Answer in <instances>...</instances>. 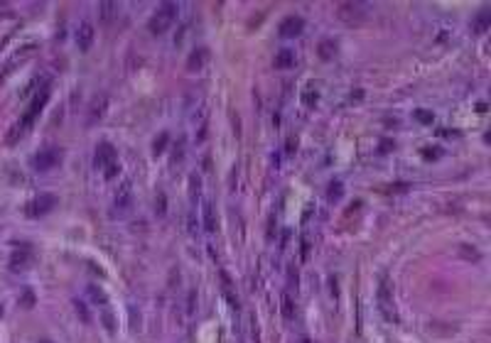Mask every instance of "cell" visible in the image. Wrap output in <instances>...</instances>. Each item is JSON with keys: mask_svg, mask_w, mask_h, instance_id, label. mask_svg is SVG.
<instances>
[{"mask_svg": "<svg viewBox=\"0 0 491 343\" xmlns=\"http://www.w3.org/2000/svg\"><path fill=\"white\" fill-rule=\"evenodd\" d=\"M49 96H52V88H49V84H44L37 93H34V98L29 101V106H27V111H25V115L20 118V123L12 128V133L7 135V143H15L17 138H22L25 133H27V128L37 120V115L44 111V106H47V101H49Z\"/></svg>", "mask_w": 491, "mask_h": 343, "instance_id": "6da1fadb", "label": "cell"}, {"mask_svg": "<svg viewBox=\"0 0 491 343\" xmlns=\"http://www.w3.org/2000/svg\"><path fill=\"white\" fill-rule=\"evenodd\" d=\"M177 12H179V5H177V2H162V5L157 7V12L147 20V32H152V34L167 32L170 25L174 22V17H177Z\"/></svg>", "mask_w": 491, "mask_h": 343, "instance_id": "7a4b0ae2", "label": "cell"}, {"mask_svg": "<svg viewBox=\"0 0 491 343\" xmlns=\"http://www.w3.org/2000/svg\"><path fill=\"white\" fill-rule=\"evenodd\" d=\"M378 309L381 314L386 316V321H396V302H393V287H391V280L383 275L381 282H378Z\"/></svg>", "mask_w": 491, "mask_h": 343, "instance_id": "3957f363", "label": "cell"}, {"mask_svg": "<svg viewBox=\"0 0 491 343\" xmlns=\"http://www.w3.org/2000/svg\"><path fill=\"white\" fill-rule=\"evenodd\" d=\"M61 160H64V155H61L59 147H44V150H39L32 157V167L37 172H49V170H54V167H59Z\"/></svg>", "mask_w": 491, "mask_h": 343, "instance_id": "277c9868", "label": "cell"}, {"mask_svg": "<svg viewBox=\"0 0 491 343\" xmlns=\"http://www.w3.org/2000/svg\"><path fill=\"white\" fill-rule=\"evenodd\" d=\"M57 203H59V199L54 194H39V196H34L25 206V213H27L29 218H39V216H47L52 208H57Z\"/></svg>", "mask_w": 491, "mask_h": 343, "instance_id": "5b68a950", "label": "cell"}, {"mask_svg": "<svg viewBox=\"0 0 491 343\" xmlns=\"http://www.w3.org/2000/svg\"><path fill=\"white\" fill-rule=\"evenodd\" d=\"M366 15H369V5H364V2H339L337 5V17L349 25L366 20Z\"/></svg>", "mask_w": 491, "mask_h": 343, "instance_id": "8992f818", "label": "cell"}, {"mask_svg": "<svg viewBox=\"0 0 491 343\" xmlns=\"http://www.w3.org/2000/svg\"><path fill=\"white\" fill-rule=\"evenodd\" d=\"M113 162H116V147L111 143H101L96 147V155H93V167L96 170H106Z\"/></svg>", "mask_w": 491, "mask_h": 343, "instance_id": "52a82bcc", "label": "cell"}, {"mask_svg": "<svg viewBox=\"0 0 491 343\" xmlns=\"http://www.w3.org/2000/svg\"><path fill=\"white\" fill-rule=\"evenodd\" d=\"M305 29V20L302 17H297V15H290V17H285L283 22H280V27H278V32H280V37H297L300 32Z\"/></svg>", "mask_w": 491, "mask_h": 343, "instance_id": "ba28073f", "label": "cell"}, {"mask_svg": "<svg viewBox=\"0 0 491 343\" xmlns=\"http://www.w3.org/2000/svg\"><path fill=\"white\" fill-rule=\"evenodd\" d=\"M93 37H96L93 25H91V22H81V25H79V32H76V47H79L81 52H88L91 44H93Z\"/></svg>", "mask_w": 491, "mask_h": 343, "instance_id": "9c48e42d", "label": "cell"}, {"mask_svg": "<svg viewBox=\"0 0 491 343\" xmlns=\"http://www.w3.org/2000/svg\"><path fill=\"white\" fill-rule=\"evenodd\" d=\"M130 203H133V191H130V184L125 181V184H123V189L118 191L116 201H113V206H116L118 213H125V211L130 208Z\"/></svg>", "mask_w": 491, "mask_h": 343, "instance_id": "30bf717a", "label": "cell"}, {"mask_svg": "<svg viewBox=\"0 0 491 343\" xmlns=\"http://www.w3.org/2000/svg\"><path fill=\"white\" fill-rule=\"evenodd\" d=\"M206 59H209V49H204V47L194 49V52L189 54V59H187V69H189V71H199L204 64H206Z\"/></svg>", "mask_w": 491, "mask_h": 343, "instance_id": "8fae6325", "label": "cell"}, {"mask_svg": "<svg viewBox=\"0 0 491 343\" xmlns=\"http://www.w3.org/2000/svg\"><path fill=\"white\" fill-rule=\"evenodd\" d=\"M491 27V10L489 7H484L477 17H474V22H472V29L477 32V34H484L487 29Z\"/></svg>", "mask_w": 491, "mask_h": 343, "instance_id": "7c38bea8", "label": "cell"}, {"mask_svg": "<svg viewBox=\"0 0 491 343\" xmlns=\"http://www.w3.org/2000/svg\"><path fill=\"white\" fill-rule=\"evenodd\" d=\"M98 17L101 22H113L118 17V2H98Z\"/></svg>", "mask_w": 491, "mask_h": 343, "instance_id": "4fadbf2b", "label": "cell"}, {"mask_svg": "<svg viewBox=\"0 0 491 343\" xmlns=\"http://www.w3.org/2000/svg\"><path fill=\"white\" fill-rule=\"evenodd\" d=\"M275 69H290V66H295V52L292 49H280L278 54H275Z\"/></svg>", "mask_w": 491, "mask_h": 343, "instance_id": "5bb4252c", "label": "cell"}, {"mask_svg": "<svg viewBox=\"0 0 491 343\" xmlns=\"http://www.w3.org/2000/svg\"><path fill=\"white\" fill-rule=\"evenodd\" d=\"M317 52H319V57L324 59V61H329V59L337 54V42H334V39H322V42H319V47H317Z\"/></svg>", "mask_w": 491, "mask_h": 343, "instance_id": "9a60e30c", "label": "cell"}, {"mask_svg": "<svg viewBox=\"0 0 491 343\" xmlns=\"http://www.w3.org/2000/svg\"><path fill=\"white\" fill-rule=\"evenodd\" d=\"M27 262H29V250L27 248H22V250H15V253H12L10 267H12V270H25Z\"/></svg>", "mask_w": 491, "mask_h": 343, "instance_id": "2e32d148", "label": "cell"}, {"mask_svg": "<svg viewBox=\"0 0 491 343\" xmlns=\"http://www.w3.org/2000/svg\"><path fill=\"white\" fill-rule=\"evenodd\" d=\"M204 230L206 233H214L216 230V216H214V206L206 201L204 203Z\"/></svg>", "mask_w": 491, "mask_h": 343, "instance_id": "e0dca14e", "label": "cell"}, {"mask_svg": "<svg viewBox=\"0 0 491 343\" xmlns=\"http://www.w3.org/2000/svg\"><path fill=\"white\" fill-rule=\"evenodd\" d=\"M283 319L285 321L295 319V302H292V294L290 292H283Z\"/></svg>", "mask_w": 491, "mask_h": 343, "instance_id": "ac0fdd59", "label": "cell"}, {"mask_svg": "<svg viewBox=\"0 0 491 343\" xmlns=\"http://www.w3.org/2000/svg\"><path fill=\"white\" fill-rule=\"evenodd\" d=\"M106 103H108V98L106 96H101V101L96 98L93 101V106H91V115H88V123H96L101 115H103V108H106Z\"/></svg>", "mask_w": 491, "mask_h": 343, "instance_id": "d6986e66", "label": "cell"}, {"mask_svg": "<svg viewBox=\"0 0 491 343\" xmlns=\"http://www.w3.org/2000/svg\"><path fill=\"white\" fill-rule=\"evenodd\" d=\"M167 143H170V135H167V133H162L160 138H155V143H152V155H155V157L162 155L165 147H167Z\"/></svg>", "mask_w": 491, "mask_h": 343, "instance_id": "ffe728a7", "label": "cell"}, {"mask_svg": "<svg viewBox=\"0 0 491 343\" xmlns=\"http://www.w3.org/2000/svg\"><path fill=\"white\" fill-rule=\"evenodd\" d=\"M199 189H202V181H199L197 174H192V176H189V196H192V201L199 196Z\"/></svg>", "mask_w": 491, "mask_h": 343, "instance_id": "44dd1931", "label": "cell"}, {"mask_svg": "<svg viewBox=\"0 0 491 343\" xmlns=\"http://www.w3.org/2000/svg\"><path fill=\"white\" fill-rule=\"evenodd\" d=\"M317 98H319V93H317V91H312V88H307V91H302V103H305L307 108H312V106L317 103Z\"/></svg>", "mask_w": 491, "mask_h": 343, "instance_id": "7402d4cb", "label": "cell"}, {"mask_svg": "<svg viewBox=\"0 0 491 343\" xmlns=\"http://www.w3.org/2000/svg\"><path fill=\"white\" fill-rule=\"evenodd\" d=\"M342 194H344L342 181H332V186H329V201H339L342 199Z\"/></svg>", "mask_w": 491, "mask_h": 343, "instance_id": "603a6c76", "label": "cell"}, {"mask_svg": "<svg viewBox=\"0 0 491 343\" xmlns=\"http://www.w3.org/2000/svg\"><path fill=\"white\" fill-rule=\"evenodd\" d=\"M433 118H435L433 111H425V108L415 111V120H418V123H425V125H428V123H433Z\"/></svg>", "mask_w": 491, "mask_h": 343, "instance_id": "cb8c5ba5", "label": "cell"}, {"mask_svg": "<svg viewBox=\"0 0 491 343\" xmlns=\"http://www.w3.org/2000/svg\"><path fill=\"white\" fill-rule=\"evenodd\" d=\"M88 294H91V299H93V302H101V304H106V294H103V292H101V289H98L96 285L88 287Z\"/></svg>", "mask_w": 491, "mask_h": 343, "instance_id": "d4e9b609", "label": "cell"}, {"mask_svg": "<svg viewBox=\"0 0 491 343\" xmlns=\"http://www.w3.org/2000/svg\"><path fill=\"white\" fill-rule=\"evenodd\" d=\"M118 172H120V165H118V162H113V165H108V167L103 170V174H106V179H113Z\"/></svg>", "mask_w": 491, "mask_h": 343, "instance_id": "484cf974", "label": "cell"}, {"mask_svg": "<svg viewBox=\"0 0 491 343\" xmlns=\"http://www.w3.org/2000/svg\"><path fill=\"white\" fill-rule=\"evenodd\" d=\"M74 307H76V314H81V319H84V321H86V324H88V321H91V316H88L86 307H84V304H81V302H76V304H74Z\"/></svg>", "mask_w": 491, "mask_h": 343, "instance_id": "4316f807", "label": "cell"}, {"mask_svg": "<svg viewBox=\"0 0 491 343\" xmlns=\"http://www.w3.org/2000/svg\"><path fill=\"white\" fill-rule=\"evenodd\" d=\"M165 203H167V201H165V194H160V196H157V208H155V211H157L160 216H162V213L167 211V208H165Z\"/></svg>", "mask_w": 491, "mask_h": 343, "instance_id": "83f0119b", "label": "cell"}, {"mask_svg": "<svg viewBox=\"0 0 491 343\" xmlns=\"http://www.w3.org/2000/svg\"><path fill=\"white\" fill-rule=\"evenodd\" d=\"M310 257V240H307V235L302 238V260H307Z\"/></svg>", "mask_w": 491, "mask_h": 343, "instance_id": "f1b7e54d", "label": "cell"}, {"mask_svg": "<svg viewBox=\"0 0 491 343\" xmlns=\"http://www.w3.org/2000/svg\"><path fill=\"white\" fill-rule=\"evenodd\" d=\"M194 299H197V292H189V302H187V312H194Z\"/></svg>", "mask_w": 491, "mask_h": 343, "instance_id": "f546056e", "label": "cell"}, {"mask_svg": "<svg viewBox=\"0 0 491 343\" xmlns=\"http://www.w3.org/2000/svg\"><path fill=\"white\" fill-rule=\"evenodd\" d=\"M285 147H288L285 152H290V155H292V152H295V147H297V140H295V138H288V143H285Z\"/></svg>", "mask_w": 491, "mask_h": 343, "instance_id": "4dcf8cb0", "label": "cell"}, {"mask_svg": "<svg viewBox=\"0 0 491 343\" xmlns=\"http://www.w3.org/2000/svg\"><path fill=\"white\" fill-rule=\"evenodd\" d=\"M22 304H25V309H29V307H32V294H29V292L25 294V297H22Z\"/></svg>", "mask_w": 491, "mask_h": 343, "instance_id": "1f68e13d", "label": "cell"}, {"mask_svg": "<svg viewBox=\"0 0 491 343\" xmlns=\"http://www.w3.org/2000/svg\"><path fill=\"white\" fill-rule=\"evenodd\" d=\"M388 147H393V143H391V140H383V143H381V152H388Z\"/></svg>", "mask_w": 491, "mask_h": 343, "instance_id": "d6a6232c", "label": "cell"}, {"mask_svg": "<svg viewBox=\"0 0 491 343\" xmlns=\"http://www.w3.org/2000/svg\"><path fill=\"white\" fill-rule=\"evenodd\" d=\"M0 316H2V307H0Z\"/></svg>", "mask_w": 491, "mask_h": 343, "instance_id": "836d02e7", "label": "cell"}, {"mask_svg": "<svg viewBox=\"0 0 491 343\" xmlns=\"http://www.w3.org/2000/svg\"><path fill=\"white\" fill-rule=\"evenodd\" d=\"M39 343H49V341H39Z\"/></svg>", "mask_w": 491, "mask_h": 343, "instance_id": "e575fe53", "label": "cell"}]
</instances>
